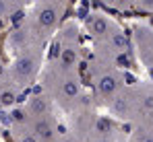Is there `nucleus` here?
<instances>
[{"label": "nucleus", "mask_w": 153, "mask_h": 142, "mask_svg": "<svg viewBox=\"0 0 153 142\" xmlns=\"http://www.w3.org/2000/svg\"><path fill=\"white\" fill-rule=\"evenodd\" d=\"M118 62L124 64V66H128V58H126V56H118Z\"/></svg>", "instance_id": "obj_15"}, {"label": "nucleus", "mask_w": 153, "mask_h": 142, "mask_svg": "<svg viewBox=\"0 0 153 142\" xmlns=\"http://www.w3.org/2000/svg\"><path fill=\"white\" fill-rule=\"evenodd\" d=\"M15 70L19 76H31L33 70H35V62L31 58H19L17 64H15Z\"/></svg>", "instance_id": "obj_2"}, {"label": "nucleus", "mask_w": 153, "mask_h": 142, "mask_svg": "<svg viewBox=\"0 0 153 142\" xmlns=\"http://www.w3.org/2000/svg\"><path fill=\"white\" fill-rule=\"evenodd\" d=\"M23 142H37V138H35V136H25Z\"/></svg>", "instance_id": "obj_16"}, {"label": "nucleus", "mask_w": 153, "mask_h": 142, "mask_svg": "<svg viewBox=\"0 0 153 142\" xmlns=\"http://www.w3.org/2000/svg\"><path fill=\"white\" fill-rule=\"evenodd\" d=\"M75 62H76L75 47H66V49L62 52V66H64V68H71V66H75Z\"/></svg>", "instance_id": "obj_6"}, {"label": "nucleus", "mask_w": 153, "mask_h": 142, "mask_svg": "<svg viewBox=\"0 0 153 142\" xmlns=\"http://www.w3.org/2000/svg\"><path fill=\"white\" fill-rule=\"evenodd\" d=\"M35 134H37V138H42V140H50L52 136H54V130H52V126L48 124V119H39V121L35 124Z\"/></svg>", "instance_id": "obj_4"}, {"label": "nucleus", "mask_w": 153, "mask_h": 142, "mask_svg": "<svg viewBox=\"0 0 153 142\" xmlns=\"http://www.w3.org/2000/svg\"><path fill=\"white\" fill-rule=\"evenodd\" d=\"M122 109L126 111V101H124V99H118V101H116V111H122Z\"/></svg>", "instance_id": "obj_13"}, {"label": "nucleus", "mask_w": 153, "mask_h": 142, "mask_svg": "<svg viewBox=\"0 0 153 142\" xmlns=\"http://www.w3.org/2000/svg\"><path fill=\"white\" fill-rule=\"evenodd\" d=\"M56 19H58V10H56L54 6H44V8L39 10V17H37V21H39V25H42L44 29L54 27Z\"/></svg>", "instance_id": "obj_1"}, {"label": "nucleus", "mask_w": 153, "mask_h": 142, "mask_svg": "<svg viewBox=\"0 0 153 142\" xmlns=\"http://www.w3.org/2000/svg\"><path fill=\"white\" fill-rule=\"evenodd\" d=\"M145 105H147V107H153V97H149V99L145 101Z\"/></svg>", "instance_id": "obj_17"}, {"label": "nucleus", "mask_w": 153, "mask_h": 142, "mask_svg": "<svg viewBox=\"0 0 153 142\" xmlns=\"http://www.w3.org/2000/svg\"><path fill=\"white\" fill-rule=\"evenodd\" d=\"M100 142H108V140H100Z\"/></svg>", "instance_id": "obj_20"}, {"label": "nucleus", "mask_w": 153, "mask_h": 142, "mask_svg": "<svg viewBox=\"0 0 153 142\" xmlns=\"http://www.w3.org/2000/svg\"><path fill=\"white\" fill-rule=\"evenodd\" d=\"M4 10H6V4H4V2H0V15H2Z\"/></svg>", "instance_id": "obj_18"}, {"label": "nucleus", "mask_w": 153, "mask_h": 142, "mask_svg": "<svg viewBox=\"0 0 153 142\" xmlns=\"http://www.w3.org/2000/svg\"><path fill=\"white\" fill-rule=\"evenodd\" d=\"M0 74H2V68H0Z\"/></svg>", "instance_id": "obj_21"}, {"label": "nucleus", "mask_w": 153, "mask_h": 142, "mask_svg": "<svg viewBox=\"0 0 153 142\" xmlns=\"http://www.w3.org/2000/svg\"><path fill=\"white\" fill-rule=\"evenodd\" d=\"M21 17H23V13H15V17H13V23H21Z\"/></svg>", "instance_id": "obj_14"}, {"label": "nucleus", "mask_w": 153, "mask_h": 142, "mask_svg": "<svg viewBox=\"0 0 153 142\" xmlns=\"http://www.w3.org/2000/svg\"><path fill=\"white\" fill-rule=\"evenodd\" d=\"M13 101H15V93H13V91H2V93H0V105L6 107V105H10Z\"/></svg>", "instance_id": "obj_9"}, {"label": "nucleus", "mask_w": 153, "mask_h": 142, "mask_svg": "<svg viewBox=\"0 0 153 142\" xmlns=\"http://www.w3.org/2000/svg\"><path fill=\"white\" fill-rule=\"evenodd\" d=\"M68 142H75V140H68Z\"/></svg>", "instance_id": "obj_22"}, {"label": "nucleus", "mask_w": 153, "mask_h": 142, "mask_svg": "<svg viewBox=\"0 0 153 142\" xmlns=\"http://www.w3.org/2000/svg\"><path fill=\"white\" fill-rule=\"evenodd\" d=\"M114 46L120 47V49H126L128 47V39L122 35V33H114Z\"/></svg>", "instance_id": "obj_10"}, {"label": "nucleus", "mask_w": 153, "mask_h": 142, "mask_svg": "<svg viewBox=\"0 0 153 142\" xmlns=\"http://www.w3.org/2000/svg\"><path fill=\"white\" fill-rule=\"evenodd\" d=\"M29 107H31V111L37 113V116H42V113L48 111V103H46V99H42V97H33L31 103H29Z\"/></svg>", "instance_id": "obj_5"}, {"label": "nucleus", "mask_w": 153, "mask_h": 142, "mask_svg": "<svg viewBox=\"0 0 153 142\" xmlns=\"http://www.w3.org/2000/svg\"><path fill=\"white\" fill-rule=\"evenodd\" d=\"M62 93L66 95V97H76V95H79V85H76V80H66V82L62 85Z\"/></svg>", "instance_id": "obj_8"}, {"label": "nucleus", "mask_w": 153, "mask_h": 142, "mask_svg": "<svg viewBox=\"0 0 153 142\" xmlns=\"http://www.w3.org/2000/svg\"><path fill=\"white\" fill-rule=\"evenodd\" d=\"M116 89H118V80L112 74H105L100 78V93L102 95H112Z\"/></svg>", "instance_id": "obj_3"}, {"label": "nucleus", "mask_w": 153, "mask_h": 142, "mask_svg": "<svg viewBox=\"0 0 153 142\" xmlns=\"http://www.w3.org/2000/svg\"><path fill=\"white\" fill-rule=\"evenodd\" d=\"M145 142H153V140H151V138H147V140H145Z\"/></svg>", "instance_id": "obj_19"}, {"label": "nucleus", "mask_w": 153, "mask_h": 142, "mask_svg": "<svg viewBox=\"0 0 153 142\" xmlns=\"http://www.w3.org/2000/svg\"><path fill=\"white\" fill-rule=\"evenodd\" d=\"M91 29H93V33H95V35H103V33L108 31V21L102 19V17H97V19H93Z\"/></svg>", "instance_id": "obj_7"}, {"label": "nucleus", "mask_w": 153, "mask_h": 142, "mask_svg": "<svg viewBox=\"0 0 153 142\" xmlns=\"http://www.w3.org/2000/svg\"><path fill=\"white\" fill-rule=\"evenodd\" d=\"M95 128H97V132L105 134V132H110V130H112V124H110L105 118H100V119H97V124H95Z\"/></svg>", "instance_id": "obj_11"}, {"label": "nucleus", "mask_w": 153, "mask_h": 142, "mask_svg": "<svg viewBox=\"0 0 153 142\" xmlns=\"http://www.w3.org/2000/svg\"><path fill=\"white\" fill-rule=\"evenodd\" d=\"M13 119H17V121H23V119H25V113H23L21 109H17V111H13Z\"/></svg>", "instance_id": "obj_12"}]
</instances>
